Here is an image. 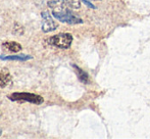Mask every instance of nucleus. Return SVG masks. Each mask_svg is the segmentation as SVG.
Wrapping results in <instances>:
<instances>
[{
	"mask_svg": "<svg viewBox=\"0 0 150 139\" xmlns=\"http://www.w3.org/2000/svg\"><path fill=\"white\" fill-rule=\"evenodd\" d=\"M8 99L13 102H29L32 104H41L44 101L42 96L30 92H13L8 95Z\"/></svg>",
	"mask_w": 150,
	"mask_h": 139,
	"instance_id": "f257e3e1",
	"label": "nucleus"
},
{
	"mask_svg": "<svg viewBox=\"0 0 150 139\" xmlns=\"http://www.w3.org/2000/svg\"><path fill=\"white\" fill-rule=\"evenodd\" d=\"M74 69H75L76 73H77V76L78 78H79V80L81 82H83V83H88L89 82V76H88V74L86 73V72H84L83 70L81 68H79L78 66H76V65H73Z\"/></svg>",
	"mask_w": 150,
	"mask_h": 139,
	"instance_id": "6e6552de",
	"label": "nucleus"
},
{
	"mask_svg": "<svg viewBox=\"0 0 150 139\" xmlns=\"http://www.w3.org/2000/svg\"><path fill=\"white\" fill-rule=\"evenodd\" d=\"M11 81V76H10L8 70L0 69V89L7 86L8 83Z\"/></svg>",
	"mask_w": 150,
	"mask_h": 139,
	"instance_id": "39448f33",
	"label": "nucleus"
},
{
	"mask_svg": "<svg viewBox=\"0 0 150 139\" xmlns=\"http://www.w3.org/2000/svg\"><path fill=\"white\" fill-rule=\"evenodd\" d=\"M31 55L21 54V55H0V60H10V62H26L31 60Z\"/></svg>",
	"mask_w": 150,
	"mask_h": 139,
	"instance_id": "423d86ee",
	"label": "nucleus"
},
{
	"mask_svg": "<svg viewBox=\"0 0 150 139\" xmlns=\"http://www.w3.org/2000/svg\"><path fill=\"white\" fill-rule=\"evenodd\" d=\"M47 43L61 49H67L73 43V36L69 33H60L47 39Z\"/></svg>",
	"mask_w": 150,
	"mask_h": 139,
	"instance_id": "f03ea898",
	"label": "nucleus"
},
{
	"mask_svg": "<svg viewBox=\"0 0 150 139\" xmlns=\"http://www.w3.org/2000/svg\"><path fill=\"white\" fill-rule=\"evenodd\" d=\"M93 1H99V0H93Z\"/></svg>",
	"mask_w": 150,
	"mask_h": 139,
	"instance_id": "9d476101",
	"label": "nucleus"
},
{
	"mask_svg": "<svg viewBox=\"0 0 150 139\" xmlns=\"http://www.w3.org/2000/svg\"><path fill=\"white\" fill-rule=\"evenodd\" d=\"M1 134H2V129L0 128V136H1Z\"/></svg>",
	"mask_w": 150,
	"mask_h": 139,
	"instance_id": "1a4fd4ad",
	"label": "nucleus"
},
{
	"mask_svg": "<svg viewBox=\"0 0 150 139\" xmlns=\"http://www.w3.org/2000/svg\"><path fill=\"white\" fill-rule=\"evenodd\" d=\"M42 31L44 33H49L55 31L58 28V24L52 18L48 11L42 12Z\"/></svg>",
	"mask_w": 150,
	"mask_h": 139,
	"instance_id": "20e7f679",
	"label": "nucleus"
},
{
	"mask_svg": "<svg viewBox=\"0 0 150 139\" xmlns=\"http://www.w3.org/2000/svg\"><path fill=\"white\" fill-rule=\"evenodd\" d=\"M2 46H3L4 49H6L9 52H18L23 49L22 45H21L20 43H18V42H14V41L4 42Z\"/></svg>",
	"mask_w": 150,
	"mask_h": 139,
	"instance_id": "0eeeda50",
	"label": "nucleus"
},
{
	"mask_svg": "<svg viewBox=\"0 0 150 139\" xmlns=\"http://www.w3.org/2000/svg\"><path fill=\"white\" fill-rule=\"evenodd\" d=\"M52 16L56 18V20L60 21L62 23L69 25H78V24H82L83 20L79 16H77L76 14H74L71 11V9L65 10L62 12H52Z\"/></svg>",
	"mask_w": 150,
	"mask_h": 139,
	"instance_id": "7ed1b4c3",
	"label": "nucleus"
}]
</instances>
